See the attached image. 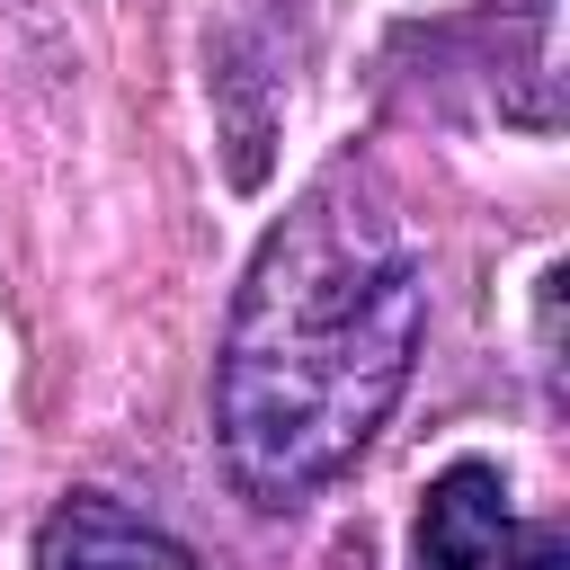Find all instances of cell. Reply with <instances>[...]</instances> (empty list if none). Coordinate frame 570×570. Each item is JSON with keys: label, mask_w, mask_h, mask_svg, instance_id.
Listing matches in <instances>:
<instances>
[{"label": "cell", "mask_w": 570, "mask_h": 570, "mask_svg": "<svg viewBox=\"0 0 570 570\" xmlns=\"http://www.w3.org/2000/svg\"><path fill=\"white\" fill-rule=\"evenodd\" d=\"M419 330L428 267L401 214L356 187V169L303 187L258 240L214 365V436L232 481L258 508H294L338 481L392 419Z\"/></svg>", "instance_id": "obj_1"}, {"label": "cell", "mask_w": 570, "mask_h": 570, "mask_svg": "<svg viewBox=\"0 0 570 570\" xmlns=\"http://www.w3.org/2000/svg\"><path fill=\"white\" fill-rule=\"evenodd\" d=\"M410 570H570L561 525H534L508 508L499 463H445L419 499Z\"/></svg>", "instance_id": "obj_2"}, {"label": "cell", "mask_w": 570, "mask_h": 570, "mask_svg": "<svg viewBox=\"0 0 570 570\" xmlns=\"http://www.w3.org/2000/svg\"><path fill=\"white\" fill-rule=\"evenodd\" d=\"M36 570H196V552L107 490H71L36 525Z\"/></svg>", "instance_id": "obj_3"}]
</instances>
